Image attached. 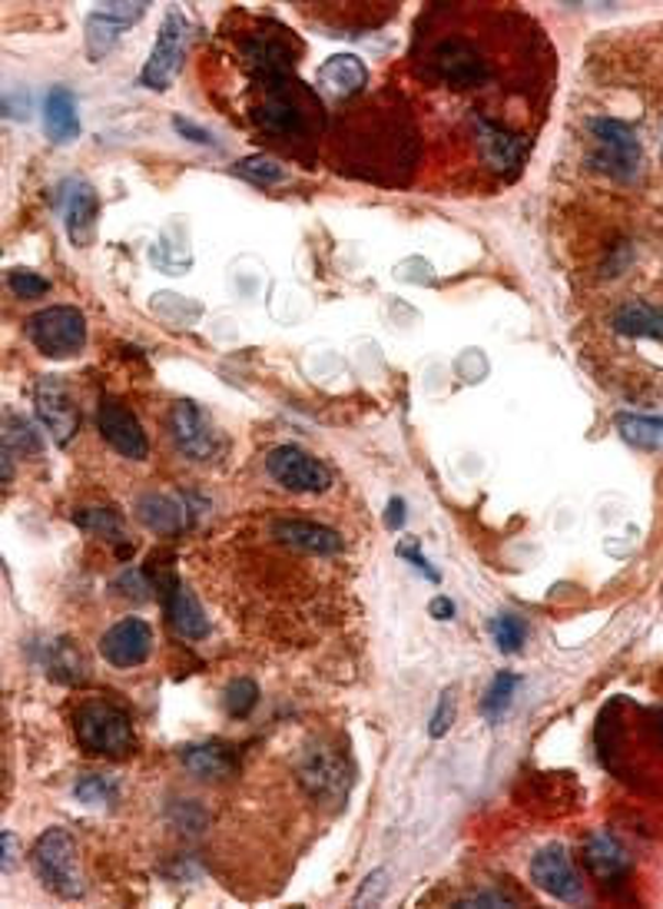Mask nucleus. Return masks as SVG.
Wrapping results in <instances>:
<instances>
[{
  "instance_id": "1",
  "label": "nucleus",
  "mask_w": 663,
  "mask_h": 909,
  "mask_svg": "<svg viewBox=\"0 0 663 909\" xmlns=\"http://www.w3.org/2000/svg\"><path fill=\"white\" fill-rule=\"evenodd\" d=\"M31 863H34V873L40 876V883L54 896H60V899H80L83 896V876H80V863H77V840L63 827H50L37 837V843L31 850Z\"/></svg>"
},
{
  "instance_id": "2",
  "label": "nucleus",
  "mask_w": 663,
  "mask_h": 909,
  "mask_svg": "<svg viewBox=\"0 0 663 909\" xmlns=\"http://www.w3.org/2000/svg\"><path fill=\"white\" fill-rule=\"evenodd\" d=\"M77 737L90 753L127 757L137 744L130 714L109 701H86L77 711Z\"/></svg>"
},
{
  "instance_id": "3",
  "label": "nucleus",
  "mask_w": 663,
  "mask_h": 909,
  "mask_svg": "<svg viewBox=\"0 0 663 909\" xmlns=\"http://www.w3.org/2000/svg\"><path fill=\"white\" fill-rule=\"evenodd\" d=\"M591 137H594L591 163L601 173H607L610 180L633 183L637 173H640V163H643V150H640L637 134L620 120L601 117V120H591Z\"/></svg>"
},
{
  "instance_id": "4",
  "label": "nucleus",
  "mask_w": 663,
  "mask_h": 909,
  "mask_svg": "<svg viewBox=\"0 0 663 909\" xmlns=\"http://www.w3.org/2000/svg\"><path fill=\"white\" fill-rule=\"evenodd\" d=\"M27 335L44 356L67 359L86 343V319L73 306H50L27 319Z\"/></svg>"
},
{
  "instance_id": "5",
  "label": "nucleus",
  "mask_w": 663,
  "mask_h": 909,
  "mask_svg": "<svg viewBox=\"0 0 663 909\" xmlns=\"http://www.w3.org/2000/svg\"><path fill=\"white\" fill-rule=\"evenodd\" d=\"M305 96H309V93H305L302 87H295V80L289 83V80L276 77V80H269L263 100L256 103L253 117H256V124H259L266 134H272V137H302L305 127H309Z\"/></svg>"
},
{
  "instance_id": "6",
  "label": "nucleus",
  "mask_w": 663,
  "mask_h": 909,
  "mask_svg": "<svg viewBox=\"0 0 663 909\" xmlns=\"http://www.w3.org/2000/svg\"><path fill=\"white\" fill-rule=\"evenodd\" d=\"M431 64V73L438 80H445L452 87H481L491 80V64L481 57V50L472 44V41H462V37H445L428 57Z\"/></svg>"
},
{
  "instance_id": "7",
  "label": "nucleus",
  "mask_w": 663,
  "mask_h": 909,
  "mask_svg": "<svg viewBox=\"0 0 663 909\" xmlns=\"http://www.w3.org/2000/svg\"><path fill=\"white\" fill-rule=\"evenodd\" d=\"M266 472L289 492H299V495H318L332 485V472L312 459L309 451L295 448V445H279L269 451L266 459Z\"/></svg>"
},
{
  "instance_id": "8",
  "label": "nucleus",
  "mask_w": 663,
  "mask_h": 909,
  "mask_svg": "<svg viewBox=\"0 0 663 909\" xmlns=\"http://www.w3.org/2000/svg\"><path fill=\"white\" fill-rule=\"evenodd\" d=\"M186 41H189V24H186V18L173 8V11L166 14L163 27H160V37H156L153 54H150V60H147V67H143V77H140L150 90H166L170 80L179 73L183 54H186Z\"/></svg>"
},
{
  "instance_id": "9",
  "label": "nucleus",
  "mask_w": 663,
  "mask_h": 909,
  "mask_svg": "<svg viewBox=\"0 0 663 909\" xmlns=\"http://www.w3.org/2000/svg\"><path fill=\"white\" fill-rule=\"evenodd\" d=\"M34 409L44 428L54 435L57 445H70L77 428H80V412L77 402L60 376H44L34 389Z\"/></svg>"
},
{
  "instance_id": "10",
  "label": "nucleus",
  "mask_w": 663,
  "mask_h": 909,
  "mask_svg": "<svg viewBox=\"0 0 663 909\" xmlns=\"http://www.w3.org/2000/svg\"><path fill=\"white\" fill-rule=\"evenodd\" d=\"M96 425H100L103 441L114 448L117 454H124V459H133V462L147 459V451H150L147 432L140 428V418L120 399H103L100 402Z\"/></svg>"
},
{
  "instance_id": "11",
  "label": "nucleus",
  "mask_w": 663,
  "mask_h": 909,
  "mask_svg": "<svg viewBox=\"0 0 663 909\" xmlns=\"http://www.w3.org/2000/svg\"><path fill=\"white\" fill-rule=\"evenodd\" d=\"M531 883L537 889H544L547 896L565 899V902H581L584 899V886H581L578 870H574L565 847H544L540 853H534Z\"/></svg>"
},
{
  "instance_id": "12",
  "label": "nucleus",
  "mask_w": 663,
  "mask_h": 909,
  "mask_svg": "<svg viewBox=\"0 0 663 909\" xmlns=\"http://www.w3.org/2000/svg\"><path fill=\"white\" fill-rule=\"evenodd\" d=\"M170 432H173V441H176L179 454H186V459H193V462H209L216 454V448H219L216 428L196 402L183 399V402L173 405Z\"/></svg>"
},
{
  "instance_id": "13",
  "label": "nucleus",
  "mask_w": 663,
  "mask_h": 909,
  "mask_svg": "<svg viewBox=\"0 0 663 909\" xmlns=\"http://www.w3.org/2000/svg\"><path fill=\"white\" fill-rule=\"evenodd\" d=\"M150 647H153V628L143 618H124L100 641V654L106 657V664H114L120 670L143 664L150 657Z\"/></svg>"
},
{
  "instance_id": "14",
  "label": "nucleus",
  "mask_w": 663,
  "mask_h": 909,
  "mask_svg": "<svg viewBox=\"0 0 663 909\" xmlns=\"http://www.w3.org/2000/svg\"><path fill=\"white\" fill-rule=\"evenodd\" d=\"M147 14V4H106L86 18V50L93 60H100L109 47L117 44L124 27L137 24Z\"/></svg>"
},
{
  "instance_id": "15",
  "label": "nucleus",
  "mask_w": 663,
  "mask_h": 909,
  "mask_svg": "<svg viewBox=\"0 0 663 909\" xmlns=\"http://www.w3.org/2000/svg\"><path fill=\"white\" fill-rule=\"evenodd\" d=\"M475 134H478V150L485 157V163L495 170V173H514L524 157H527V143L521 137H514L511 130L478 117L475 120Z\"/></svg>"
},
{
  "instance_id": "16",
  "label": "nucleus",
  "mask_w": 663,
  "mask_h": 909,
  "mask_svg": "<svg viewBox=\"0 0 663 909\" xmlns=\"http://www.w3.org/2000/svg\"><path fill=\"white\" fill-rule=\"evenodd\" d=\"M160 595H163V608H166L170 628H173L179 637H186V641H199V637H206V634H209V621H206V614H202V608H199L196 595H193V591H186V588H183L173 575H166V582H163Z\"/></svg>"
},
{
  "instance_id": "17",
  "label": "nucleus",
  "mask_w": 663,
  "mask_h": 909,
  "mask_svg": "<svg viewBox=\"0 0 663 909\" xmlns=\"http://www.w3.org/2000/svg\"><path fill=\"white\" fill-rule=\"evenodd\" d=\"M272 534L286 548L302 551V554H318L322 557V554H339L342 551L339 531H332L325 525H315V521H302V518H282V521H276Z\"/></svg>"
},
{
  "instance_id": "18",
  "label": "nucleus",
  "mask_w": 663,
  "mask_h": 909,
  "mask_svg": "<svg viewBox=\"0 0 663 909\" xmlns=\"http://www.w3.org/2000/svg\"><path fill=\"white\" fill-rule=\"evenodd\" d=\"M302 783L309 786L312 797H322V801H342V793H349L346 763L328 750L309 753V760L302 763Z\"/></svg>"
},
{
  "instance_id": "19",
  "label": "nucleus",
  "mask_w": 663,
  "mask_h": 909,
  "mask_svg": "<svg viewBox=\"0 0 663 909\" xmlns=\"http://www.w3.org/2000/svg\"><path fill=\"white\" fill-rule=\"evenodd\" d=\"M365 83H369V70L352 54H336L318 67V87L328 96H339V100L356 96Z\"/></svg>"
},
{
  "instance_id": "20",
  "label": "nucleus",
  "mask_w": 663,
  "mask_h": 909,
  "mask_svg": "<svg viewBox=\"0 0 663 909\" xmlns=\"http://www.w3.org/2000/svg\"><path fill=\"white\" fill-rule=\"evenodd\" d=\"M614 332L624 338H653V343H663V309L643 299H630L614 312Z\"/></svg>"
},
{
  "instance_id": "21",
  "label": "nucleus",
  "mask_w": 663,
  "mask_h": 909,
  "mask_svg": "<svg viewBox=\"0 0 663 909\" xmlns=\"http://www.w3.org/2000/svg\"><path fill=\"white\" fill-rule=\"evenodd\" d=\"M67 233L73 240V246H86L93 240V226H96V212H100V203H96V193L90 183H73L70 193H67Z\"/></svg>"
},
{
  "instance_id": "22",
  "label": "nucleus",
  "mask_w": 663,
  "mask_h": 909,
  "mask_svg": "<svg viewBox=\"0 0 663 909\" xmlns=\"http://www.w3.org/2000/svg\"><path fill=\"white\" fill-rule=\"evenodd\" d=\"M137 515L150 531H160V534H179V531L189 528L186 505L179 498H170V495H143Z\"/></svg>"
},
{
  "instance_id": "23",
  "label": "nucleus",
  "mask_w": 663,
  "mask_h": 909,
  "mask_svg": "<svg viewBox=\"0 0 663 909\" xmlns=\"http://www.w3.org/2000/svg\"><path fill=\"white\" fill-rule=\"evenodd\" d=\"M44 127H47V137L54 143H70L77 134H80V117H77V103H73V93L67 87H54L47 93V103H44Z\"/></svg>"
},
{
  "instance_id": "24",
  "label": "nucleus",
  "mask_w": 663,
  "mask_h": 909,
  "mask_svg": "<svg viewBox=\"0 0 663 909\" xmlns=\"http://www.w3.org/2000/svg\"><path fill=\"white\" fill-rule=\"evenodd\" d=\"M179 757H183L186 770L199 780H223L236 767L233 753L223 744H189V747H183Z\"/></svg>"
},
{
  "instance_id": "25",
  "label": "nucleus",
  "mask_w": 663,
  "mask_h": 909,
  "mask_svg": "<svg viewBox=\"0 0 663 909\" xmlns=\"http://www.w3.org/2000/svg\"><path fill=\"white\" fill-rule=\"evenodd\" d=\"M584 863H588V870H591L601 883H610V879H617V876L627 873V853H624V847H620L617 840L604 837V833L594 837V840L588 843Z\"/></svg>"
},
{
  "instance_id": "26",
  "label": "nucleus",
  "mask_w": 663,
  "mask_h": 909,
  "mask_svg": "<svg viewBox=\"0 0 663 909\" xmlns=\"http://www.w3.org/2000/svg\"><path fill=\"white\" fill-rule=\"evenodd\" d=\"M246 57H249V64L266 77V80H276V77H282L286 70H289V64L295 60L292 57V50L279 41V37H253L249 44H246Z\"/></svg>"
},
{
  "instance_id": "27",
  "label": "nucleus",
  "mask_w": 663,
  "mask_h": 909,
  "mask_svg": "<svg viewBox=\"0 0 663 909\" xmlns=\"http://www.w3.org/2000/svg\"><path fill=\"white\" fill-rule=\"evenodd\" d=\"M617 432L630 448L663 451V418L660 415H620Z\"/></svg>"
},
{
  "instance_id": "28",
  "label": "nucleus",
  "mask_w": 663,
  "mask_h": 909,
  "mask_svg": "<svg viewBox=\"0 0 663 909\" xmlns=\"http://www.w3.org/2000/svg\"><path fill=\"white\" fill-rule=\"evenodd\" d=\"M517 674H498L495 680H491V688H488V694H485V701H481V714L488 717V721H501L504 717V711L514 704V691H517Z\"/></svg>"
},
{
  "instance_id": "29",
  "label": "nucleus",
  "mask_w": 663,
  "mask_h": 909,
  "mask_svg": "<svg viewBox=\"0 0 663 909\" xmlns=\"http://www.w3.org/2000/svg\"><path fill=\"white\" fill-rule=\"evenodd\" d=\"M491 637H495V644H498L501 654H514V651H521L524 641H527V624H524L517 614H498V618L491 621Z\"/></svg>"
},
{
  "instance_id": "30",
  "label": "nucleus",
  "mask_w": 663,
  "mask_h": 909,
  "mask_svg": "<svg viewBox=\"0 0 663 909\" xmlns=\"http://www.w3.org/2000/svg\"><path fill=\"white\" fill-rule=\"evenodd\" d=\"M73 521H77L83 531L100 534V538H117V534H124V521H120V515H117V511H109V508H83V511H77V515H73Z\"/></svg>"
},
{
  "instance_id": "31",
  "label": "nucleus",
  "mask_w": 663,
  "mask_h": 909,
  "mask_svg": "<svg viewBox=\"0 0 663 909\" xmlns=\"http://www.w3.org/2000/svg\"><path fill=\"white\" fill-rule=\"evenodd\" d=\"M256 704H259V684H256V680L240 677V680H233V684L226 688V711H230V717H246Z\"/></svg>"
},
{
  "instance_id": "32",
  "label": "nucleus",
  "mask_w": 663,
  "mask_h": 909,
  "mask_svg": "<svg viewBox=\"0 0 663 909\" xmlns=\"http://www.w3.org/2000/svg\"><path fill=\"white\" fill-rule=\"evenodd\" d=\"M4 448L8 451H31V454H37L44 445H40V438H37V432H34V425L27 422V418H18V415H11L8 418V428H4Z\"/></svg>"
},
{
  "instance_id": "33",
  "label": "nucleus",
  "mask_w": 663,
  "mask_h": 909,
  "mask_svg": "<svg viewBox=\"0 0 663 909\" xmlns=\"http://www.w3.org/2000/svg\"><path fill=\"white\" fill-rule=\"evenodd\" d=\"M73 793H77V801H83V804H106V801L117 797V780L103 776V773H90L73 786Z\"/></svg>"
},
{
  "instance_id": "34",
  "label": "nucleus",
  "mask_w": 663,
  "mask_h": 909,
  "mask_svg": "<svg viewBox=\"0 0 663 909\" xmlns=\"http://www.w3.org/2000/svg\"><path fill=\"white\" fill-rule=\"evenodd\" d=\"M236 173H243L246 180H253V183H259V186H272V183H282V180H286V170H282L276 160H269V157H249V160H243V163L236 166Z\"/></svg>"
},
{
  "instance_id": "35",
  "label": "nucleus",
  "mask_w": 663,
  "mask_h": 909,
  "mask_svg": "<svg viewBox=\"0 0 663 909\" xmlns=\"http://www.w3.org/2000/svg\"><path fill=\"white\" fill-rule=\"evenodd\" d=\"M8 286L14 296L21 299H37V296H47L50 292V283L44 276H37L34 269H11L8 273Z\"/></svg>"
},
{
  "instance_id": "36",
  "label": "nucleus",
  "mask_w": 663,
  "mask_h": 909,
  "mask_svg": "<svg viewBox=\"0 0 663 909\" xmlns=\"http://www.w3.org/2000/svg\"><path fill=\"white\" fill-rule=\"evenodd\" d=\"M452 721H455V698H452V691H445V694L438 698V707L431 714V727H428L431 737H445Z\"/></svg>"
},
{
  "instance_id": "37",
  "label": "nucleus",
  "mask_w": 663,
  "mask_h": 909,
  "mask_svg": "<svg viewBox=\"0 0 663 909\" xmlns=\"http://www.w3.org/2000/svg\"><path fill=\"white\" fill-rule=\"evenodd\" d=\"M398 554H402V557H408V561H411V564L418 567V572H424V575H428L431 582H441V575L434 572V567L428 564V557H424V554H421V551H418L415 544H398Z\"/></svg>"
},
{
  "instance_id": "38",
  "label": "nucleus",
  "mask_w": 663,
  "mask_h": 909,
  "mask_svg": "<svg viewBox=\"0 0 663 909\" xmlns=\"http://www.w3.org/2000/svg\"><path fill=\"white\" fill-rule=\"evenodd\" d=\"M514 899L501 896V893H475V896H465L458 906L462 909H472V906H511Z\"/></svg>"
},
{
  "instance_id": "39",
  "label": "nucleus",
  "mask_w": 663,
  "mask_h": 909,
  "mask_svg": "<svg viewBox=\"0 0 663 909\" xmlns=\"http://www.w3.org/2000/svg\"><path fill=\"white\" fill-rule=\"evenodd\" d=\"M173 127H176L183 137H189V140H196V143H202V147H212V143H216L206 130H199L196 124H189V120H183V117H176V120H173Z\"/></svg>"
},
{
  "instance_id": "40",
  "label": "nucleus",
  "mask_w": 663,
  "mask_h": 909,
  "mask_svg": "<svg viewBox=\"0 0 663 909\" xmlns=\"http://www.w3.org/2000/svg\"><path fill=\"white\" fill-rule=\"evenodd\" d=\"M385 525H388L392 531L405 525V502H402V498H392V502H388V515H385Z\"/></svg>"
},
{
  "instance_id": "41",
  "label": "nucleus",
  "mask_w": 663,
  "mask_h": 909,
  "mask_svg": "<svg viewBox=\"0 0 663 909\" xmlns=\"http://www.w3.org/2000/svg\"><path fill=\"white\" fill-rule=\"evenodd\" d=\"M428 611H431V618H438V621L455 618V605H452L449 598H434V601L428 605Z\"/></svg>"
},
{
  "instance_id": "42",
  "label": "nucleus",
  "mask_w": 663,
  "mask_h": 909,
  "mask_svg": "<svg viewBox=\"0 0 663 909\" xmlns=\"http://www.w3.org/2000/svg\"><path fill=\"white\" fill-rule=\"evenodd\" d=\"M14 850H18L14 847V833H4V863H0V866H4V873H11V866H14V856H18Z\"/></svg>"
}]
</instances>
